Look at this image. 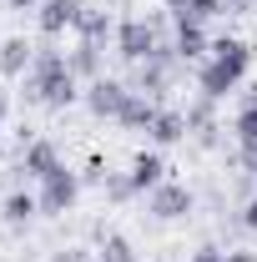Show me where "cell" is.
I'll use <instances>...</instances> for the list:
<instances>
[{
	"label": "cell",
	"mask_w": 257,
	"mask_h": 262,
	"mask_svg": "<svg viewBox=\"0 0 257 262\" xmlns=\"http://www.w3.org/2000/svg\"><path fill=\"white\" fill-rule=\"evenodd\" d=\"M247 66H252V46H242L237 35L212 40V56L197 66V86H202V96H207V101H222L227 91H237V81L247 76Z\"/></svg>",
	"instance_id": "obj_1"
},
{
	"label": "cell",
	"mask_w": 257,
	"mask_h": 262,
	"mask_svg": "<svg viewBox=\"0 0 257 262\" xmlns=\"http://www.w3.org/2000/svg\"><path fill=\"white\" fill-rule=\"evenodd\" d=\"M31 96L40 106H71L81 96L76 91V71L61 51H35V66H31Z\"/></svg>",
	"instance_id": "obj_2"
},
{
	"label": "cell",
	"mask_w": 257,
	"mask_h": 262,
	"mask_svg": "<svg viewBox=\"0 0 257 262\" xmlns=\"http://www.w3.org/2000/svg\"><path fill=\"white\" fill-rule=\"evenodd\" d=\"M161 46H157V26L152 20H121L116 26V56L131 66H141V61H152Z\"/></svg>",
	"instance_id": "obj_3"
},
{
	"label": "cell",
	"mask_w": 257,
	"mask_h": 262,
	"mask_svg": "<svg viewBox=\"0 0 257 262\" xmlns=\"http://www.w3.org/2000/svg\"><path fill=\"white\" fill-rule=\"evenodd\" d=\"M76 192H81V177H76V171H71V166H56V171H51V177H40V212H51V217H61L66 207H71V202H76Z\"/></svg>",
	"instance_id": "obj_4"
},
{
	"label": "cell",
	"mask_w": 257,
	"mask_h": 262,
	"mask_svg": "<svg viewBox=\"0 0 257 262\" xmlns=\"http://www.w3.org/2000/svg\"><path fill=\"white\" fill-rule=\"evenodd\" d=\"M131 101V86H121V81H111V76H96L91 86H86V106H91V116H121Z\"/></svg>",
	"instance_id": "obj_5"
},
{
	"label": "cell",
	"mask_w": 257,
	"mask_h": 262,
	"mask_svg": "<svg viewBox=\"0 0 257 262\" xmlns=\"http://www.w3.org/2000/svg\"><path fill=\"white\" fill-rule=\"evenodd\" d=\"M81 15H86V5H81V0H40V5H35V20H40V31L51 35V40L66 35V31H76V26H81Z\"/></svg>",
	"instance_id": "obj_6"
},
{
	"label": "cell",
	"mask_w": 257,
	"mask_h": 262,
	"mask_svg": "<svg viewBox=\"0 0 257 262\" xmlns=\"http://www.w3.org/2000/svg\"><path fill=\"white\" fill-rule=\"evenodd\" d=\"M146 207H152V217H157V222H177V217H187V212H192V192H187L182 182H161Z\"/></svg>",
	"instance_id": "obj_7"
},
{
	"label": "cell",
	"mask_w": 257,
	"mask_h": 262,
	"mask_svg": "<svg viewBox=\"0 0 257 262\" xmlns=\"http://www.w3.org/2000/svg\"><path fill=\"white\" fill-rule=\"evenodd\" d=\"M172 56H177V51H157L152 61L136 66V91H141V96L157 101L161 91H166V81H172Z\"/></svg>",
	"instance_id": "obj_8"
},
{
	"label": "cell",
	"mask_w": 257,
	"mask_h": 262,
	"mask_svg": "<svg viewBox=\"0 0 257 262\" xmlns=\"http://www.w3.org/2000/svg\"><path fill=\"white\" fill-rule=\"evenodd\" d=\"M177 61H207L212 56V40H207V26L197 20H177Z\"/></svg>",
	"instance_id": "obj_9"
},
{
	"label": "cell",
	"mask_w": 257,
	"mask_h": 262,
	"mask_svg": "<svg viewBox=\"0 0 257 262\" xmlns=\"http://www.w3.org/2000/svg\"><path fill=\"white\" fill-rule=\"evenodd\" d=\"M126 177H131V192H157L161 182H166V162H161L157 151H141Z\"/></svg>",
	"instance_id": "obj_10"
},
{
	"label": "cell",
	"mask_w": 257,
	"mask_h": 262,
	"mask_svg": "<svg viewBox=\"0 0 257 262\" xmlns=\"http://www.w3.org/2000/svg\"><path fill=\"white\" fill-rule=\"evenodd\" d=\"M35 66V46L26 35H10L5 46H0V76H26Z\"/></svg>",
	"instance_id": "obj_11"
},
{
	"label": "cell",
	"mask_w": 257,
	"mask_h": 262,
	"mask_svg": "<svg viewBox=\"0 0 257 262\" xmlns=\"http://www.w3.org/2000/svg\"><path fill=\"white\" fill-rule=\"evenodd\" d=\"M187 111H166V106H157V116H152V141L157 146H177L182 136H187Z\"/></svg>",
	"instance_id": "obj_12"
},
{
	"label": "cell",
	"mask_w": 257,
	"mask_h": 262,
	"mask_svg": "<svg viewBox=\"0 0 257 262\" xmlns=\"http://www.w3.org/2000/svg\"><path fill=\"white\" fill-rule=\"evenodd\" d=\"M56 166H61V157H56V146H51V141H31V146H26V157H20V171H26L31 182L51 177Z\"/></svg>",
	"instance_id": "obj_13"
},
{
	"label": "cell",
	"mask_w": 257,
	"mask_h": 262,
	"mask_svg": "<svg viewBox=\"0 0 257 262\" xmlns=\"http://www.w3.org/2000/svg\"><path fill=\"white\" fill-rule=\"evenodd\" d=\"M35 212H40V196H35V192H10L5 202H0V217H5L10 227H26Z\"/></svg>",
	"instance_id": "obj_14"
},
{
	"label": "cell",
	"mask_w": 257,
	"mask_h": 262,
	"mask_svg": "<svg viewBox=\"0 0 257 262\" xmlns=\"http://www.w3.org/2000/svg\"><path fill=\"white\" fill-rule=\"evenodd\" d=\"M152 116H157V101H152V96H141V91H131L126 111H121L116 121H121V126H131V131H152Z\"/></svg>",
	"instance_id": "obj_15"
},
{
	"label": "cell",
	"mask_w": 257,
	"mask_h": 262,
	"mask_svg": "<svg viewBox=\"0 0 257 262\" xmlns=\"http://www.w3.org/2000/svg\"><path fill=\"white\" fill-rule=\"evenodd\" d=\"M76 31H81V40H91V46H101V40H116V26H111V15H106V10H86Z\"/></svg>",
	"instance_id": "obj_16"
},
{
	"label": "cell",
	"mask_w": 257,
	"mask_h": 262,
	"mask_svg": "<svg viewBox=\"0 0 257 262\" xmlns=\"http://www.w3.org/2000/svg\"><path fill=\"white\" fill-rule=\"evenodd\" d=\"M232 131H237L242 151H252V146H257V96H247V101H242V111H237V121H232Z\"/></svg>",
	"instance_id": "obj_17"
},
{
	"label": "cell",
	"mask_w": 257,
	"mask_h": 262,
	"mask_svg": "<svg viewBox=\"0 0 257 262\" xmlns=\"http://www.w3.org/2000/svg\"><path fill=\"white\" fill-rule=\"evenodd\" d=\"M66 61H71V71H76V76H91V81H96V71H101V46L81 40V46H76Z\"/></svg>",
	"instance_id": "obj_18"
},
{
	"label": "cell",
	"mask_w": 257,
	"mask_h": 262,
	"mask_svg": "<svg viewBox=\"0 0 257 262\" xmlns=\"http://www.w3.org/2000/svg\"><path fill=\"white\" fill-rule=\"evenodd\" d=\"M222 10H227V0H192L177 20H197V26H207V20H212V15H222Z\"/></svg>",
	"instance_id": "obj_19"
},
{
	"label": "cell",
	"mask_w": 257,
	"mask_h": 262,
	"mask_svg": "<svg viewBox=\"0 0 257 262\" xmlns=\"http://www.w3.org/2000/svg\"><path fill=\"white\" fill-rule=\"evenodd\" d=\"M101 262H136V252H131L126 237H106L101 242Z\"/></svg>",
	"instance_id": "obj_20"
},
{
	"label": "cell",
	"mask_w": 257,
	"mask_h": 262,
	"mask_svg": "<svg viewBox=\"0 0 257 262\" xmlns=\"http://www.w3.org/2000/svg\"><path fill=\"white\" fill-rule=\"evenodd\" d=\"M227 257V252H217V247H197V252H192V262H222Z\"/></svg>",
	"instance_id": "obj_21"
},
{
	"label": "cell",
	"mask_w": 257,
	"mask_h": 262,
	"mask_svg": "<svg viewBox=\"0 0 257 262\" xmlns=\"http://www.w3.org/2000/svg\"><path fill=\"white\" fill-rule=\"evenodd\" d=\"M242 227H247V232H257V196L247 202V207H242Z\"/></svg>",
	"instance_id": "obj_22"
},
{
	"label": "cell",
	"mask_w": 257,
	"mask_h": 262,
	"mask_svg": "<svg viewBox=\"0 0 257 262\" xmlns=\"http://www.w3.org/2000/svg\"><path fill=\"white\" fill-rule=\"evenodd\" d=\"M56 262H86V252L81 247H66V252H56Z\"/></svg>",
	"instance_id": "obj_23"
},
{
	"label": "cell",
	"mask_w": 257,
	"mask_h": 262,
	"mask_svg": "<svg viewBox=\"0 0 257 262\" xmlns=\"http://www.w3.org/2000/svg\"><path fill=\"white\" fill-rule=\"evenodd\" d=\"M222 262H257V252H227Z\"/></svg>",
	"instance_id": "obj_24"
},
{
	"label": "cell",
	"mask_w": 257,
	"mask_h": 262,
	"mask_svg": "<svg viewBox=\"0 0 257 262\" xmlns=\"http://www.w3.org/2000/svg\"><path fill=\"white\" fill-rule=\"evenodd\" d=\"M161 5H166V10H172V15H182V10H187V5H192V0H161Z\"/></svg>",
	"instance_id": "obj_25"
},
{
	"label": "cell",
	"mask_w": 257,
	"mask_h": 262,
	"mask_svg": "<svg viewBox=\"0 0 257 262\" xmlns=\"http://www.w3.org/2000/svg\"><path fill=\"white\" fill-rule=\"evenodd\" d=\"M5 5H10V10H35L40 0H5Z\"/></svg>",
	"instance_id": "obj_26"
},
{
	"label": "cell",
	"mask_w": 257,
	"mask_h": 262,
	"mask_svg": "<svg viewBox=\"0 0 257 262\" xmlns=\"http://www.w3.org/2000/svg\"><path fill=\"white\" fill-rule=\"evenodd\" d=\"M247 171H252V177H257V146H252V151H247Z\"/></svg>",
	"instance_id": "obj_27"
},
{
	"label": "cell",
	"mask_w": 257,
	"mask_h": 262,
	"mask_svg": "<svg viewBox=\"0 0 257 262\" xmlns=\"http://www.w3.org/2000/svg\"><path fill=\"white\" fill-rule=\"evenodd\" d=\"M5 106H10V101H5V91H0V126H5Z\"/></svg>",
	"instance_id": "obj_28"
}]
</instances>
